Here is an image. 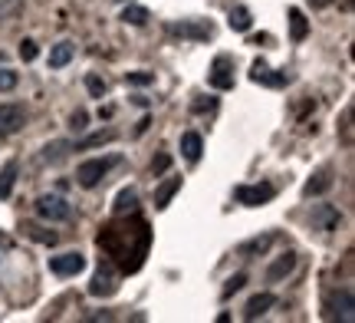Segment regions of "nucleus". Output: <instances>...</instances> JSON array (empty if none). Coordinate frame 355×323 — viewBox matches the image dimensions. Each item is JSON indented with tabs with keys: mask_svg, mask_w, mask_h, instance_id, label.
Returning a JSON list of instances; mask_svg holds the SVG:
<instances>
[{
	"mask_svg": "<svg viewBox=\"0 0 355 323\" xmlns=\"http://www.w3.org/2000/svg\"><path fill=\"white\" fill-rule=\"evenodd\" d=\"M326 317L329 320H343V323L355 320V297L349 287H336V290L326 294Z\"/></svg>",
	"mask_w": 355,
	"mask_h": 323,
	"instance_id": "nucleus-1",
	"label": "nucleus"
},
{
	"mask_svg": "<svg viewBox=\"0 0 355 323\" xmlns=\"http://www.w3.org/2000/svg\"><path fill=\"white\" fill-rule=\"evenodd\" d=\"M119 158L109 156V158H86V162H79L76 168V181L83 185V188H96L105 175H109V168L115 165Z\"/></svg>",
	"mask_w": 355,
	"mask_h": 323,
	"instance_id": "nucleus-2",
	"label": "nucleus"
},
{
	"mask_svg": "<svg viewBox=\"0 0 355 323\" xmlns=\"http://www.w3.org/2000/svg\"><path fill=\"white\" fill-rule=\"evenodd\" d=\"M37 215L43 221H69L73 218V205H69L66 198H60V194H40Z\"/></svg>",
	"mask_w": 355,
	"mask_h": 323,
	"instance_id": "nucleus-3",
	"label": "nucleus"
},
{
	"mask_svg": "<svg viewBox=\"0 0 355 323\" xmlns=\"http://www.w3.org/2000/svg\"><path fill=\"white\" fill-rule=\"evenodd\" d=\"M277 194V188L273 185H237L234 188V198L241 201V205H247V208H257V205H266L270 198Z\"/></svg>",
	"mask_w": 355,
	"mask_h": 323,
	"instance_id": "nucleus-4",
	"label": "nucleus"
},
{
	"mask_svg": "<svg viewBox=\"0 0 355 323\" xmlns=\"http://www.w3.org/2000/svg\"><path fill=\"white\" fill-rule=\"evenodd\" d=\"M339 221H343V211L336 205H313V211H309L313 231H336Z\"/></svg>",
	"mask_w": 355,
	"mask_h": 323,
	"instance_id": "nucleus-5",
	"label": "nucleus"
},
{
	"mask_svg": "<svg viewBox=\"0 0 355 323\" xmlns=\"http://www.w3.org/2000/svg\"><path fill=\"white\" fill-rule=\"evenodd\" d=\"M24 106L20 103H3L0 106V139H7V135H13V132L24 129Z\"/></svg>",
	"mask_w": 355,
	"mask_h": 323,
	"instance_id": "nucleus-6",
	"label": "nucleus"
},
{
	"mask_svg": "<svg viewBox=\"0 0 355 323\" xmlns=\"http://www.w3.org/2000/svg\"><path fill=\"white\" fill-rule=\"evenodd\" d=\"M83 267H86V258H83L79 251H66L60 258H50V271L56 274V277H76Z\"/></svg>",
	"mask_w": 355,
	"mask_h": 323,
	"instance_id": "nucleus-7",
	"label": "nucleus"
},
{
	"mask_svg": "<svg viewBox=\"0 0 355 323\" xmlns=\"http://www.w3.org/2000/svg\"><path fill=\"white\" fill-rule=\"evenodd\" d=\"M115 281H119V277H115L112 264H102L99 271H96V277H92V284H89V294H92V297H112L115 287H119Z\"/></svg>",
	"mask_w": 355,
	"mask_h": 323,
	"instance_id": "nucleus-8",
	"label": "nucleus"
},
{
	"mask_svg": "<svg viewBox=\"0 0 355 323\" xmlns=\"http://www.w3.org/2000/svg\"><path fill=\"white\" fill-rule=\"evenodd\" d=\"M211 86L214 90H230L234 86V60L230 56H217L211 66Z\"/></svg>",
	"mask_w": 355,
	"mask_h": 323,
	"instance_id": "nucleus-9",
	"label": "nucleus"
},
{
	"mask_svg": "<svg viewBox=\"0 0 355 323\" xmlns=\"http://www.w3.org/2000/svg\"><path fill=\"white\" fill-rule=\"evenodd\" d=\"M336 185V172H332V165H326V168H319L313 179L306 181V188H303V194L306 198H316V194H326Z\"/></svg>",
	"mask_w": 355,
	"mask_h": 323,
	"instance_id": "nucleus-10",
	"label": "nucleus"
},
{
	"mask_svg": "<svg viewBox=\"0 0 355 323\" xmlns=\"http://www.w3.org/2000/svg\"><path fill=\"white\" fill-rule=\"evenodd\" d=\"M293 267H296V254H293V251H286V254L273 258V264L266 267V281H270V284H279L286 274H293Z\"/></svg>",
	"mask_w": 355,
	"mask_h": 323,
	"instance_id": "nucleus-11",
	"label": "nucleus"
},
{
	"mask_svg": "<svg viewBox=\"0 0 355 323\" xmlns=\"http://www.w3.org/2000/svg\"><path fill=\"white\" fill-rule=\"evenodd\" d=\"M175 37H191V40H207V37H214V26L211 24H171L168 26Z\"/></svg>",
	"mask_w": 355,
	"mask_h": 323,
	"instance_id": "nucleus-12",
	"label": "nucleus"
},
{
	"mask_svg": "<svg viewBox=\"0 0 355 323\" xmlns=\"http://www.w3.org/2000/svg\"><path fill=\"white\" fill-rule=\"evenodd\" d=\"M273 304H277L273 294H257V297H250L247 300V307H243V320H257V317H263Z\"/></svg>",
	"mask_w": 355,
	"mask_h": 323,
	"instance_id": "nucleus-13",
	"label": "nucleus"
},
{
	"mask_svg": "<svg viewBox=\"0 0 355 323\" xmlns=\"http://www.w3.org/2000/svg\"><path fill=\"white\" fill-rule=\"evenodd\" d=\"M181 188V179H165L158 188H155V208L158 211H165L168 205H171V198H175V192Z\"/></svg>",
	"mask_w": 355,
	"mask_h": 323,
	"instance_id": "nucleus-14",
	"label": "nucleus"
},
{
	"mask_svg": "<svg viewBox=\"0 0 355 323\" xmlns=\"http://www.w3.org/2000/svg\"><path fill=\"white\" fill-rule=\"evenodd\" d=\"M204 152V139L198 135V132H184L181 135V156L188 158V162H198Z\"/></svg>",
	"mask_w": 355,
	"mask_h": 323,
	"instance_id": "nucleus-15",
	"label": "nucleus"
},
{
	"mask_svg": "<svg viewBox=\"0 0 355 323\" xmlns=\"http://www.w3.org/2000/svg\"><path fill=\"white\" fill-rule=\"evenodd\" d=\"M250 79H254V83H266V86H283V83H286V76H283V73H279V76H273V73H270V66H266L263 60H257V63L250 66Z\"/></svg>",
	"mask_w": 355,
	"mask_h": 323,
	"instance_id": "nucleus-16",
	"label": "nucleus"
},
{
	"mask_svg": "<svg viewBox=\"0 0 355 323\" xmlns=\"http://www.w3.org/2000/svg\"><path fill=\"white\" fill-rule=\"evenodd\" d=\"M73 53H76V47H73L69 40L56 43V47L50 50V66H53V69H63V66L69 63V60H73Z\"/></svg>",
	"mask_w": 355,
	"mask_h": 323,
	"instance_id": "nucleus-17",
	"label": "nucleus"
},
{
	"mask_svg": "<svg viewBox=\"0 0 355 323\" xmlns=\"http://www.w3.org/2000/svg\"><path fill=\"white\" fill-rule=\"evenodd\" d=\"M17 172H20V165H17L13 158L3 168H0V201H3V198H10L13 181H17Z\"/></svg>",
	"mask_w": 355,
	"mask_h": 323,
	"instance_id": "nucleus-18",
	"label": "nucleus"
},
{
	"mask_svg": "<svg viewBox=\"0 0 355 323\" xmlns=\"http://www.w3.org/2000/svg\"><path fill=\"white\" fill-rule=\"evenodd\" d=\"M306 33H309V20L303 17V10L290 7V37L293 40H306Z\"/></svg>",
	"mask_w": 355,
	"mask_h": 323,
	"instance_id": "nucleus-19",
	"label": "nucleus"
},
{
	"mask_svg": "<svg viewBox=\"0 0 355 323\" xmlns=\"http://www.w3.org/2000/svg\"><path fill=\"white\" fill-rule=\"evenodd\" d=\"M24 231H26V238H33V241H40V245H56L60 241V234L56 231H46V228H40V224H24Z\"/></svg>",
	"mask_w": 355,
	"mask_h": 323,
	"instance_id": "nucleus-20",
	"label": "nucleus"
},
{
	"mask_svg": "<svg viewBox=\"0 0 355 323\" xmlns=\"http://www.w3.org/2000/svg\"><path fill=\"white\" fill-rule=\"evenodd\" d=\"M227 24H230V30L247 33V30H250V10H247V7H234V10H230V17H227Z\"/></svg>",
	"mask_w": 355,
	"mask_h": 323,
	"instance_id": "nucleus-21",
	"label": "nucleus"
},
{
	"mask_svg": "<svg viewBox=\"0 0 355 323\" xmlns=\"http://www.w3.org/2000/svg\"><path fill=\"white\" fill-rule=\"evenodd\" d=\"M135 201H139V194H135V188H125V192H119V198H115V215H125V211H135Z\"/></svg>",
	"mask_w": 355,
	"mask_h": 323,
	"instance_id": "nucleus-22",
	"label": "nucleus"
},
{
	"mask_svg": "<svg viewBox=\"0 0 355 323\" xmlns=\"http://www.w3.org/2000/svg\"><path fill=\"white\" fill-rule=\"evenodd\" d=\"M69 149H73V145L63 142V139H60V142H50L46 149H43V162H53V165H56L60 158H66V152H69Z\"/></svg>",
	"mask_w": 355,
	"mask_h": 323,
	"instance_id": "nucleus-23",
	"label": "nucleus"
},
{
	"mask_svg": "<svg viewBox=\"0 0 355 323\" xmlns=\"http://www.w3.org/2000/svg\"><path fill=\"white\" fill-rule=\"evenodd\" d=\"M122 24H132V26L148 24V10H145V7H135V3H132V7H125V10H122Z\"/></svg>",
	"mask_w": 355,
	"mask_h": 323,
	"instance_id": "nucleus-24",
	"label": "nucleus"
},
{
	"mask_svg": "<svg viewBox=\"0 0 355 323\" xmlns=\"http://www.w3.org/2000/svg\"><path fill=\"white\" fill-rule=\"evenodd\" d=\"M270 234H263V238H254V241H247V245H241V254H263L266 247H270Z\"/></svg>",
	"mask_w": 355,
	"mask_h": 323,
	"instance_id": "nucleus-25",
	"label": "nucleus"
},
{
	"mask_svg": "<svg viewBox=\"0 0 355 323\" xmlns=\"http://www.w3.org/2000/svg\"><path fill=\"white\" fill-rule=\"evenodd\" d=\"M115 132L105 129V132H96V135H89V139H83V142L76 145V149H92V145H102V142H112Z\"/></svg>",
	"mask_w": 355,
	"mask_h": 323,
	"instance_id": "nucleus-26",
	"label": "nucleus"
},
{
	"mask_svg": "<svg viewBox=\"0 0 355 323\" xmlns=\"http://www.w3.org/2000/svg\"><path fill=\"white\" fill-rule=\"evenodd\" d=\"M20 10H24V0H0V20H7V17H17Z\"/></svg>",
	"mask_w": 355,
	"mask_h": 323,
	"instance_id": "nucleus-27",
	"label": "nucleus"
},
{
	"mask_svg": "<svg viewBox=\"0 0 355 323\" xmlns=\"http://www.w3.org/2000/svg\"><path fill=\"white\" fill-rule=\"evenodd\" d=\"M125 83H132V86H152L155 83V73H145V69H135V73H128Z\"/></svg>",
	"mask_w": 355,
	"mask_h": 323,
	"instance_id": "nucleus-28",
	"label": "nucleus"
},
{
	"mask_svg": "<svg viewBox=\"0 0 355 323\" xmlns=\"http://www.w3.org/2000/svg\"><path fill=\"white\" fill-rule=\"evenodd\" d=\"M37 43H33V40H24V43H20V60H24V63H33V60H37Z\"/></svg>",
	"mask_w": 355,
	"mask_h": 323,
	"instance_id": "nucleus-29",
	"label": "nucleus"
},
{
	"mask_svg": "<svg viewBox=\"0 0 355 323\" xmlns=\"http://www.w3.org/2000/svg\"><path fill=\"white\" fill-rule=\"evenodd\" d=\"M86 90L92 92V96H102V92H105V79H99L96 73H89V76H86Z\"/></svg>",
	"mask_w": 355,
	"mask_h": 323,
	"instance_id": "nucleus-30",
	"label": "nucleus"
},
{
	"mask_svg": "<svg viewBox=\"0 0 355 323\" xmlns=\"http://www.w3.org/2000/svg\"><path fill=\"white\" fill-rule=\"evenodd\" d=\"M17 86V73L13 69H0V92H10Z\"/></svg>",
	"mask_w": 355,
	"mask_h": 323,
	"instance_id": "nucleus-31",
	"label": "nucleus"
},
{
	"mask_svg": "<svg viewBox=\"0 0 355 323\" xmlns=\"http://www.w3.org/2000/svg\"><path fill=\"white\" fill-rule=\"evenodd\" d=\"M243 284H247V274H237V277H230L227 287H224V297H230V294H237V290H241Z\"/></svg>",
	"mask_w": 355,
	"mask_h": 323,
	"instance_id": "nucleus-32",
	"label": "nucleus"
},
{
	"mask_svg": "<svg viewBox=\"0 0 355 323\" xmlns=\"http://www.w3.org/2000/svg\"><path fill=\"white\" fill-rule=\"evenodd\" d=\"M69 122H73V129H76V132H83V129H86V122H89V113H86V109H76Z\"/></svg>",
	"mask_w": 355,
	"mask_h": 323,
	"instance_id": "nucleus-33",
	"label": "nucleus"
},
{
	"mask_svg": "<svg viewBox=\"0 0 355 323\" xmlns=\"http://www.w3.org/2000/svg\"><path fill=\"white\" fill-rule=\"evenodd\" d=\"M168 165H171V158H168V156H158V158H155V162H152V172H155V175H158V172H165Z\"/></svg>",
	"mask_w": 355,
	"mask_h": 323,
	"instance_id": "nucleus-34",
	"label": "nucleus"
},
{
	"mask_svg": "<svg viewBox=\"0 0 355 323\" xmlns=\"http://www.w3.org/2000/svg\"><path fill=\"white\" fill-rule=\"evenodd\" d=\"M7 251H10V241L0 234V264H3V254H7Z\"/></svg>",
	"mask_w": 355,
	"mask_h": 323,
	"instance_id": "nucleus-35",
	"label": "nucleus"
},
{
	"mask_svg": "<svg viewBox=\"0 0 355 323\" xmlns=\"http://www.w3.org/2000/svg\"><path fill=\"white\" fill-rule=\"evenodd\" d=\"M309 3H313V7H329L332 0H309Z\"/></svg>",
	"mask_w": 355,
	"mask_h": 323,
	"instance_id": "nucleus-36",
	"label": "nucleus"
}]
</instances>
